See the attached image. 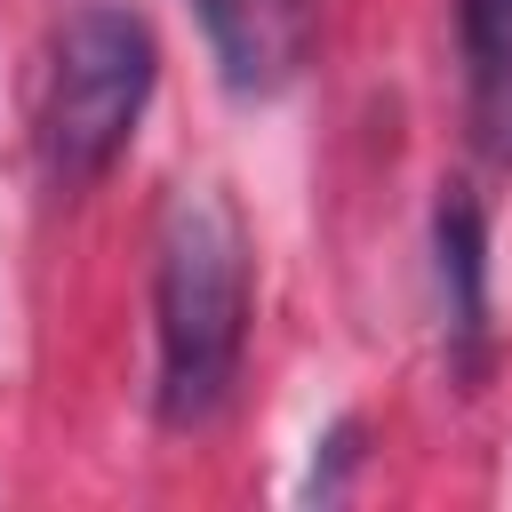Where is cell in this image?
Instances as JSON below:
<instances>
[{"instance_id": "obj_1", "label": "cell", "mask_w": 512, "mask_h": 512, "mask_svg": "<svg viewBox=\"0 0 512 512\" xmlns=\"http://www.w3.org/2000/svg\"><path fill=\"white\" fill-rule=\"evenodd\" d=\"M152 336L160 424H208L248 352V232L216 184H176L152 232Z\"/></svg>"}, {"instance_id": "obj_4", "label": "cell", "mask_w": 512, "mask_h": 512, "mask_svg": "<svg viewBox=\"0 0 512 512\" xmlns=\"http://www.w3.org/2000/svg\"><path fill=\"white\" fill-rule=\"evenodd\" d=\"M432 280H440V328L456 344V368L480 376V360H488V216L472 192H448L432 208Z\"/></svg>"}, {"instance_id": "obj_3", "label": "cell", "mask_w": 512, "mask_h": 512, "mask_svg": "<svg viewBox=\"0 0 512 512\" xmlns=\"http://www.w3.org/2000/svg\"><path fill=\"white\" fill-rule=\"evenodd\" d=\"M232 96H280L320 48V0H192Z\"/></svg>"}, {"instance_id": "obj_5", "label": "cell", "mask_w": 512, "mask_h": 512, "mask_svg": "<svg viewBox=\"0 0 512 512\" xmlns=\"http://www.w3.org/2000/svg\"><path fill=\"white\" fill-rule=\"evenodd\" d=\"M456 40H464L472 128L512 168V0H456Z\"/></svg>"}, {"instance_id": "obj_2", "label": "cell", "mask_w": 512, "mask_h": 512, "mask_svg": "<svg viewBox=\"0 0 512 512\" xmlns=\"http://www.w3.org/2000/svg\"><path fill=\"white\" fill-rule=\"evenodd\" d=\"M152 72H160V48H152V24L120 0H72L48 32V56H40V104H32V144H40V168L80 192L96 184L144 104H152Z\"/></svg>"}]
</instances>
